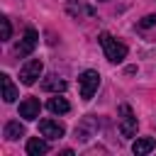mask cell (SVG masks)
Masks as SVG:
<instances>
[{
	"label": "cell",
	"instance_id": "1",
	"mask_svg": "<svg viewBox=\"0 0 156 156\" xmlns=\"http://www.w3.org/2000/svg\"><path fill=\"white\" fill-rule=\"evenodd\" d=\"M100 46H102L105 58H107L110 63H122V61L127 58V46H124L122 41H117L110 32H102V34H100Z\"/></svg>",
	"mask_w": 156,
	"mask_h": 156
},
{
	"label": "cell",
	"instance_id": "2",
	"mask_svg": "<svg viewBox=\"0 0 156 156\" xmlns=\"http://www.w3.org/2000/svg\"><path fill=\"white\" fill-rule=\"evenodd\" d=\"M98 85H100V73L88 68L78 76V90H80V98L83 100H90L95 93H98Z\"/></svg>",
	"mask_w": 156,
	"mask_h": 156
},
{
	"label": "cell",
	"instance_id": "3",
	"mask_svg": "<svg viewBox=\"0 0 156 156\" xmlns=\"http://www.w3.org/2000/svg\"><path fill=\"white\" fill-rule=\"evenodd\" d=\"M41 71H44L41 58H29V61L20 68V83H22V85H34L37 78L41 76Z\"/></svg>",
	"mask_w": 156,
	"mask_h": 156
},
{
	"label": "cell",
	"instance_id": "4",
	"mask_svg": "<svg viewBox=\"0 0 156 156\" xmlns=\"http://www.w3.org/2000/svg\"><path fill=\"white\" fill-rule=\"evenodd\" d=\"M119 134L124 139H132L136 134V117L129 105H119Z\"/></svg>",
	"mask_w": 156,
	"mask_h": 156
},
{
	"label": "cell",
	"instance_id": "5",
	"mask_svg": "<svg viewBox=\"0 0 156 156\" xmlns=\"http://www.w3.org/2000/svg\"><path fill=\"white\" fill-rule=\"evenodd\" d=\"M37 44H39V32L37 29H27L24 32V37H22V41L15 46V56H20V58H27L34 49H37Z\"/></svg>",
	"mask_w": 156,
	"mask_h": 156
},
{
	"label": "cell",
	"instance_id": "6",
	"mask_svg": "<svg viewBox=\"0 0 156 156\" xmlns=\"http://www.w3.org/2000/svg\"><path fill=\"white\" fill-rule=\"evenodd\" d=\"M98 129H100V119H98L95 115H88V117H83V122L76 127V136H78L80 141H88L90 136L98 134Z\"/></svg>",
	"mask_w": 156,
	"mask_h": 156
},
{
	"label": "cell",
	"instance_id": "7",
	"mask_svg": "<svg viewBox=\"0 0 156 156\" xmlns=\"http://www.w3.org/2000/svg\"><path fill=\"white\" fill-rule=\"evenodd\" d=\"M39 132H41L44 139H61L66 134V127L61 122H56V119H41L39 122Z\"/></svg>",
	"mask_w": 156,
	"mask_h": 156
},
{
	"label": "cell",
	"instance_id": "8",
	"mask_svg": "<svg viewBox=\"0 0 156 156\" xmlns=\"http://www.w3.org/2000/svg\"><path fill=\"white\" fill-rule=\"evenodd\" d=\"M39 110H41V105H39L37 98H24L20 102V117L27 119V122H34L39 117Z\"/></svg>",
	"mask_w": 156,
	"mask_h": 156
},
{
	"label": "cell",
	"instance_id": "9",
	"mask_svg": "<svg viewBox=\"0 0 156 156\" xmlns=\"http://www.w3.org/2000/svg\"><path fill=\"white\" fill-rule=\"evenodd\" d=\"M41 90H46V93H63V90H66V80H63L61 76L51 73V76H46V78L41 80Z\"/></svg>",
	"mask_w": 156,
	"mask_h": 156
},
{
	"label": "cell",
	"instance_id": "10",
	"mask_svg": "<svg viewBox=\"0 0 156 156\" xmlns=\"http://www.w3.org/2000/svg\"><path fill=\"white\" fill-rule=\"evenodd\" d=\"M0 85H2V100L5 102H15L20 93H17V88H15V83H12V78L7 73H0Z\"/></svg>",
	"mask_w": 156,
	"mask_h": 156
},
{
	"label": "cell",
	"instance_id": "11",
	"mask_svg": "<svg viewBox=\"0 0 156 156\" xmlns=\"http://www.w3.org/2000/svg\"><path fill=\"white\" fill-rule=\"evenodd\" d=\"M154 149H156L154 136H141V139H136V141L132 144V151H134L136 156H146V154H151Z\"/></svg>",
	"mask_w": 156,
	"mask_h": 156
},
{
	"label": "cell",
	"instance_id": "12",
	"mask_svg": "<svg viewBox=\"0 0 156 156\" xmlns=\"http://www.w3.org/2000/svg\"><path fill=\"white\" fill-rule=\"evenodd\" d=\"M27 154L29 156H44V154H49V144L44 139H39V136H32L27 141Z\"/></svg>",
	"mask_w": 156,
	"mask_h": 156
},
{
	"label": "cell",
	"instance_id": "13",
	"mask_svg": "<svg viewBox=\"0 0 156 156\" xmlns=\"http://www.w3.org/2000/svg\"><path fill=\"white\" fill-rule=\"evenodd\" d=\"M46 107H49V112H54V115H66V112L71 110L68 100H66V98H58V93H56V98H51V100L46 102Z\"/></svg>",
	"mask_w": 156,
	"mask_h": 156
},
{
	"label": "cell",
	"instance_id": "14",
	"mask_svg": "<svg viewBox=\"0 0 156 156\" xmlns=\"http://www.w3.org/2000/svg\"><path fill=\"white\" fill-rule=\"evenodd\" d=\"M20 136H24V124L17 122V119L7 122V124H5V139H7V141H15V139H20Z\"/></svg>",
	"mask_w": 156,
	"mask_h": 156
},
{
	"label": "cell",
	"instance_id": "15",
	"mask_svg": "<svg viewBox=\"0 0 156 156\" xmlns=\"http://www.w3.org/2000/svg\"><path fill=\"white\" fill-rule=\"evenodd\" d=\"M0 24H2V39L7 41V39L12 37V27H10V20H7V17H0Z\"/></svg>",
	"mask_w": 156,
	"mask_h": 156
},
{
	"label": "cell",
	"instance_id": "16",
	"mask_svg": "<svg viewBox=\"0 0 156 156\" xmlns=\"http://www.w3.org/2000/svg\"><path fill=\"white\" fill-rule=\"evenodd\" d=\"M154 24H156V15H146V17L139 22V27H141V29H146V27H154Z\"/></svg>",
	"mask_w": 156,
	"mask_h": 156
}]
</instances>
